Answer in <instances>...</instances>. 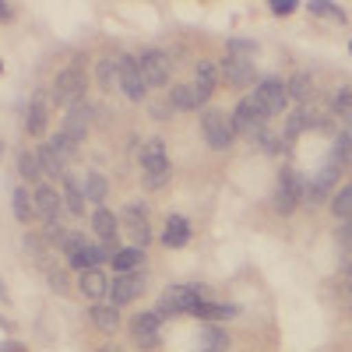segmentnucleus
<instances>
[{"instance_id": "nucleus-1", "label": "nucleus", "mask_w": 352, "mask_h": 352, "mask_svg": "<svg viewBox=\"0 0 352 352\" xmlns=\"http://www.w3.org/2000/svg\"><path fill=\"white\" fill-rule=\"evenodd\" d=\"M141 176H144V187H152V190H159V187H166L169 184V155H166V141L162 138H148L141 144Z\"/></svg>"}, {"instance_id": "nucleus-2", "label": "nucleus", "mask_w": 352, "mask_h": 352, "mask_svg": "<svg viewBox=\"0 0 352 352\" xmlns=\"http://www.w3.org/2000/svg\"><path fill=\"white\" fill-rule=\"evenodd\" d=\"M60 250L67 254V264H71L78 275H81V272H92V268H99L102 261H109V250L88 243L81 232H67V236L60 240Z\"/></svg>"}, {"instance_id": "nucleus-3", "label": "nucleus", "mask_w": 352, "mask_h": 352, "mask_svg": "<svg viewBox=\"0 0 352 352\" xmlns=\"http://www.w3.org/2000/svg\"><path fill=\"white\" fill-rule=\"evenodd\" d=\"M201 131H204V141H208V148L215 152H226L232 148V141H236V127H232V116L226 109H215L208 106L201 113Z\"/></svg>"}, {"instance_id": "nucleus-4", "label": "nucleus", "mask_w": 352, "mask_h": 352, "mask_svg": "<svg viewBox=\"0 0 352 352\" xmlns=\"http://www.w3.org/2000/svg\"><path fill=\"white\" fill-rule=\"evenodd\" d=\"M32 201H36V215L50 226V236L64 240V236H67V232L60 229V215H64V194L56 190L53 184H39V187L32 190Z\"/></svg>"}, {"instance_id": "nucleus-5", "label": "nucleus", "mask_w": 352, "mask_h": 352, "mask_svg": "<svg viewBox=\"0 0 352 352\" xmlns=\"http://www.w3.org/2000/svg\"><path fill=\"white\" fill-rule=\"evenodd\" d=\"M204 303V285H187V282H176V285H166L162 296H159V314L169 317V314H194V307Z\"/></svg>"}, {"instance_id": "nucleus-6", "label": "nucleus", "mask_w": 352, "mask_h": 352, "mask_svg": "<svg viewBox=\"0 0 352 352\" xmlns=\"http://www.w3.org/2000/svg\"><path fill=\"white\" fill-rule=\"evenodd\" d=\"M250 99L257 102V109L268 116V120H272V116H282L289 109V81H282V78H261Z\"/></svg>"}, {"instance_id": "nucleus-7", "label": "nucleus", "mask_w": 352, "mask_h": 352, "mask_svg": "<svg viewBox=\"0 0 352 352\" xmlns=\"http://www.w3.org/2000/svg\"><path fill=\"white\" fill-rule=\"evenodd\" d=\"M81 99H85V71H81V64H71V67H64L60 74H56V81L50 88V102L71 109Z\"/></svg>"}, {"instance_id": "nucleus-8", "label": "nucleus", "mask_w": 352, "mask_h": 352, "mask_svg": "<svg viewBox=\"0 0 352 352\" xmlns=\"http://www.w3.org/2000/svg\"><path fill=\"white\" fill-rule=\"evenodd\" d=\"M303 180H300V173L296 169H282L278 173V184H275V212H282V215H292L303 204Z\"/></svg>"}, {"instance_id": "nucleus-9", "label": "nucleus", "mask_w": 352, "mask_h": 352, "mask_svg": "<svg viewBox=\"0 0 352 352\" xmlns=\"http://www.w3.org/2000/svg\"><path fill=\"white\" fill-rule=\"evenodd\" d=\"M338 166H331V162H324V169H320L317 176H310L307 180V187H303V204H310V208H317V204H331V197H335V184H338Z\"/></svg>"}, {"instance_id": "nucleus-10", "label": "nucleus", "mask_w": 352, "mask_h": 352, "mask_svg": "<svg viewBox=\"0 0 352 352\" xmlns=\"http://www.w3.org/2000/svg\"><path fill=\"white\" fill-rule=\"evenodd\" d=\"M212 92H215V85H204V81L194 78L190 85H173L169 88V106L173 109H197L212 99Z\"/></svg>"}, {"instance_id": "nucleus-11", "label": "nucleus", "mask_w": 352, "mask_h": 352, "mask_svg": "<svg viewBox=\"0 0 352 352\" xmlns=\"http://www.w3.org/2000/svg\"><path fill=\"white\" fill-rule=\"evenodd\" d=\"M138 64H141V74H144V85L148 88H166L169 85L173 64H169V56L162 50H144L138 56Z\"/></svg>"}, {"instance_id": "nucleus-12", "label": "nucleus", "mask_w": 352, "mask_h": 352, "mask_svg": "<svg viewBox=\"0 0 352 352\" xmlns=\"http://www.w3.org/2000/svg\"><path fill=\"white\" fill-rule=\"evenodd\" d=\"M116 64H120V92H124L131 102H141L144 92H148V85H144V74H141L138 56L124 53V56H116Z\"/></svg>"}, {"instance_id": "nucleus-13", "label": "nucleus", "mask_w": 352, "mask_h": 352, "mask_svg": "<svg viewBox=\"0 0 352 352\" xmlns=\"http://www.w3.org/2000/svg\"><path fill=\"white\" fill-rule=\"evenodd\" d=\"M229 116H232V127H236V134H247V138H257V134L264 131V120H268V116L257 109V102H254L250 96L240 99L236 109H232Z\"/></svg>"}, {"instance_id": "nucleus-14", "label": "nucleus", "mask_w": 352, "mask_h": 352, "mask_svg": "<svg viewBox=\"0 0 352 352\" xmlns=\"http://www.w3.org/2000/svg\"><path fill=\"white\" fill-rule=\"evenodd\" d=\"M141 292H144V275H141V272L113 275V278H109V303H113V307H127V303H134Z\"/></svg>"}, {"instance_id": "nucleus-15", "label": "nucleus", "mask_w": 352, "mask_h": 352, "mask_svg": "<svg viewBox=\"0 0 352 352\" xmlns=\"http://www.w3.org/2000/svg\"><path fill=\"white\" fill-rule=\"evenodd\" d=\"M92 229H96V236L102 240V247L109 250V261H113V254L120 250V219H116L109 208H96L92 212Z\"/></svg>"}, {"instance_id": "nucleus-16", "label": "nucleus", "mask_w": 352, "mask_h": 352, "mask_svg": "<svg viewBox=\"0 0 352 352\" xmlns=\"http://www.w3.org/2000/svg\"><path fill=\"white\" fill-rule=\"evenodd\" d=\"M159 328H162V314L159 310H138L134 320H131V331H134L138 345H144V349L159 345Z\"/></svg>"}, {"instance_id": "nucleus-17", "label": "nucleus", "mask_w": 352, "mask_h": 352, "mask_svg": "<svg viewBox=\"0 0 352 352\" xmlns=\"http://www.w3.org/2000/svg\"><path fill=\"white\" fill-rule=\"evenodd\" d=\"M88 124H92V106H88V102H78V106H71V109L64 113L60 134H64L71 144H81L85 134H88Z\"/></svg>"}, {"instance_id": "nucleus-18", "label": "nucleus", "mask_w": 352, "mask_h": 352, "mask_svg": "<svg viewBox=\"0 0 352 352\" xmlns=\"http://www.w3.org/2000/svg\"><path fill=\"white\" fill-rule=\"evenodd\" d=\"M124 226H127V232L134 236V247H148L152 243V229H148V208H144V204H127L124 208Z\"/></svg>"}, {"instance_id": "nucleus-19", "label": "nucleus", "mask_w": 352, "mask_h": 352, "mask_svg": "<svg viewBox=\"0 0 352 352\" xmlns=\"http://www.w3.org/2000/svg\"><path fill=\"white\" fill-rule=\"evenodd\" d=\"M222 78L232 85V88H247L257 81V71H254V60H243V56H229L226 53V60H222Z\"/></svg>"}, {"instance_id": "nucleus-20", "label": "nucleus", "mask_w": 352, "mask_h": 352, "mask_svg": "<svg viewBox=\"0 0 352 352\" xmlns=\"http://www.w3.org/2000/svg\"><path fill=\"white\" fill-rule=\"evenodd\" d=\"M46 124H50V96L46 92H36L32 102H28V113H25V131L32 134V138H39L46 131Z\"/></svg>"}, {"instance_id": "nucleus-21", "label": "nucleus", "mask_w": 352, "mask_h": 352, "mask_svg": "<svg viewBox=\"0 0 352 352\" xmlns=\"http://www.w3.org/2000/svg\"><path fill=\"white\" fill-rule=\"evenodd\" d=\"M25 254L32 257L43 272H50V268H53V240H50V236L28 232V236H25Z\"/></svg>"}, {"instance_id": "nucleus-22", "label": "nucleus", "mask_w": 352, "mask_h": 352, "mask_svg": "<svg viewBox=\"0 0 352 352\" xmlns=\"http://www.w3.org/2000/svg\"><path fill=\"white\" fill-rule=\"evenodd\" d=\"M78 289H81V296H88V300H102V296H109V275H102L99 268H92V272H81L78 275Z\"/></svg>"}, {"instance_id": "nucleus-23", "label": "nucleus", "mask_w": 352, "mask_h": 352, "mask_svg": "<svg viewBox=\"0 0 352 352\" xmlns=\"http://www.w3.org/2000/svg\"><path fill=\"white\" fill-rule=\"evenodd\" d=\"M81 190H85V201H92L96 208H102V201L109 197V184H106V176L96 173V169H88L81 176Z\"/></svg>"}, {"instance_id": "nucleus-24", "label": "nucleus", "mask_w": 352, "mask_h": 352, "mask_svg": "<svg viewBox=\"0 0 352 352\" xmlns=\"http://www.w3.org/2000/svg\"><path fill=\"white\" fill-rule=\"evenodd\" d=\"M190 240V222L187 215H169L166 219V229H162V243L166 247H184Z\"/></svg>"}, {"instance_id": "nucleus-25", "label": "nucleus", "mask_w": 352, "mask_h": 352, "mask_svg": "<svg viewBox=\"0 0 352 352\" xmlns=\"http://www.w3.org/2000/svg\"><path fill=\"white\" fill-rule=\"evenodd\" d=\"M141 261H144V250L141 247H120L113 254V275H131L141 268Z\"/></svg>"}, {"instance_id": "nucleus-26", "label": "nucleus", "mask_w": 352, "mask_h": 352, "mask_svg": "<svg viewBox=\"0 0 352 352\" xmlns=\"http://www.w3.org/2000/svg\"><path fill=\"white\" fill-rule=\"evenodd\" d=\"M88 317H92V324L106 335H113L116 328H120V314H116L113 303H92V310H88Z\"/></svg>"}, {"instance_id": "nucleus-27", "label": "nucleus", "mask_w": 352, "mask_h": 352, "mask_svg": "<svg viewBox=\"0 0 352 352\" xmlns=\"http://www.w3.org/2000/svg\"><path fill=\"white\" fill-rule=\"evenodd\" d=\"M335 240H338V268H342L345 278H352V222L338 226Z\"/></svg>"}, {"instance_id": "nucleus-28", "label": "nucleus", "mask_w": 352, "mask_h": 352, "mask_svg": "<svg viewBox=\"0 0 352 352\" xmlns=\"http://www.w3.org/2000/svg\"><path fill=\"white\" fill-rule=\"evenodd\" d=\"M64 212H71V215H85V190H81V184L74 180V176L67 173L64 176Z\"/></svg>"}, {"instance_id": "nucleus-29", "label": "nucleus", "mask_w": 352, "mask_h": 352, "mask_svg": "<svg viewBox=\"0 0 352 352\" xmlns=\"http://www.w3.org/2000/svg\"><path fill=\"white\" fill-rule=\"evenodd\" d=\"M328 162H331V166H338V169H345V166L352 162V131H338V134H335Z\"/></svg>"}, {"instance_id": "nucleus-30", "label": "nucleus", "mask_w": 352, "mask_h": 352, "mask_svg": "<svg viewBox=\"0 0 352 352\" xmlns=\"http://www.w3.org/2000/svg\"><path fill=\"white\" fill-rule=\"evenodd\" d=\"M240 307H232V303H212V300H204L194 307V317L201 320H229V317H236Z\"/></svg>"}, {"instance_id": "nucleus-31", "label": "nucleus", "mask_w": 352, "mask_h": 352, "mask_svg": "<svg viewBox=\"0 0 352 352\" xmlns=\"http://www.w3.org/2000/svg\"><path fill=\"white\" fill-rule=\"evenodd\" d=\"M331 116L345 124V131H352V88H338L331 96Z\"/></svg>"}, {"instance_id": "nucleus-32", "label": "nucleus", "mask_w": 352, "mask_h": 352, "mask_svg": "<svg viewBox=\"0 0 352 352\" xmlns=\"http://www.w3.org/2000/svg\"><path fill=\"white\" fill-rule=\"evenodd\" d=\"M11 208H14V219L21 222V226H28L36 219V201L28 197V190L25 187H18L14 194H11Z\"/></svg>"}, {"instance_id": "nucleus-33", "label": "nucleus", "mask_w": 352, "mask_h": 352, "mask_svg": "<svg viewBox=\"0 0 352 352\" xmlns=\"http://www.w3.org/2000/svg\"><path fill=\"white\" fill-rule=\"evenodd\" d=\"M96 81H99V88H106V92L113 85H120V64H116L113 56H102V60L96 64Z\"/></svg>"}, {"instance_id": "nucleus-34", "label": "nucleus", "mask_w": 352, "mask_h": 352, "mask_svg": "<svg viewBox=\"0 0 352 352\" xmlns=\"http://www.w3.org/2000/svg\"><path fill=\"white\" fill-rule=\"evenodd\" d=\"M36 155H39V166H43V173H50V176H60V180H64V176H67V162L60 159V155H56L53 148H50V141L43 144V148H36Z\"/></svg>"}, {"instance_id": "nucleus-35", "label": "nucleus", "mask_w": 352, "mask_h": 352, "mask_svg": "<svg viewBox=\"0 0 352 352\" xmlns=\"http://www.w3.org/2000/svg\"><path fill=\"white\" fill-rule=\"evenodd\" d=\"M314 96V78L307 71H296L289 78V99H296V102H307Z\"/></svg>"}, {"instance_id": "nucleus-36", "label": "nucleus", "mask_w": 352, "mask_h": 352, "mask_svg": "<svg viewBox=\"0 0 352 352\" xmlns=\"http://www.w3.org/2000/svg\"><path fill=\"white\" fill-rule=\"evenodd\" d=\"M18 173L25 176L28 184H36V187H39V176H43L39 155H36V152H28V148H25V152H18Z\"/></svg>"}, {"instance_id": "nucleus-37", "label": "nucleus", "mask_w": 352, "mask_h": 352, "mask_svg": "<svg viewBox=\"0 0 352 352\" xmlns=\"http://www.w3.org/2000/svg\"><path fill=\"white\" fill-rule=\"evenodd\" d=\"M331 212H335V219L352 222V184H345V187L335 190V197H331Z\"/></svg>"}, {"instance_id": "nucleus-38", "label": "nucleus", "mask_w": 352, "mask_h": 352, "mask_svg": "<svg viewBox=\"0 0 352 352\" xmlns=\"http://www.w3.org/2000/svg\"><path fill=\"white\" fill-rule=\"evenodd\" d=\"M201 352H226V335L219 328H204L201 331Z\"/></svg>"}, {"instance_id": "nucleus-39", "label": "nucleus", "mask_w": 352, "mask_h": 352, "mask_svg": "<svg viewBox=\"0 0 352 352\" xmlns=\"http://www.w3.org/2000/svg\"><path fill=\"white\" fill-rule=\"evenodd\" d=\"M229 56H243V60H250V56L257 53V43L254 39H229Z\"/></svg>"}, {"instance_id": "nucleus-40", "label": "nucleus", "mask_w": 352, "mask_h": 352, "mask_svg": "<svg viewBox=\"0 0 352 352\" xmlns=\"http://www.w3.org/2000/svg\"><path fill=\"white\" fill-rule=\"evenodd\" d=\"M310 14H320V18H335V21H345V11L335 8V4H324V0H310Z\"/></svg>"}, {"instance_id": "nucleus-41", "label": "nucleus", "mask_w": 352, "mask_h": 352, "mask_svg": "<svg viewBox=\"0 0 352 352\" xmlns=\"http://www.w3.org/2000/svg\"><path fill=\"white\" fill-rule=\"evenodd\" d=\"M50 148H53L56 155H60V159L67 162V159H71V155L78 152V144H71V141H67L64 134H56V138H50Z\"/></svg>"}, {"instance_id": "nucleus-42", "label": "nucleus", "mask_w": 352, "mask_h": 352, "mask_svg": "<svg viewBox=\"0 0 352 352\" xmlns=\"http://www.w3.org/2000/svg\"><path fill=\"white\" fill-rule=\"evenodd\" d=\"M197 81H204V85H215V81H219L215 64H208V60H197Z\"/></svg>"}, {"instance_id": "nucleus-43", "label": "nucleus", "mask_w": 352, "mask_h": 352, "mask_svg": "<svg viewBox=\"0 0 352 352\" xmlns=\"http://www.w3.org/2000/svg\"><path fill=\"white\" fill-rule=\"evenodd\" d=\"M46 278H50V289H56V292L67 289V272H64V268H50Z\"/></svg>"}, {"instance_id": "nucleus-44", "label": "nucleus", "mask_w": 352, "mask_h": 352, "mask_svg": "<svg viewBox=\"0 0 352 352\" xmlns=\"http://www.w3.org/2000/svg\"><path fill=\"white\" fill-rule=\"evenodd\" d=\"M292 11H296L292 0H272V14H292Z\"/></svg>"}, {"instance_id": "nucleus-45", "label": "nucleus", "mask_w": 352, "mask_h": 352, "mask_svg": "<svg viewBox=\"0 0 352 352\" xmlns=\"http://www.w3.org/2000/svg\"><path fill=\"white\" fill-rule=\"evenodd\" d=\"M152 116H155V120H169L173 106H169V102H155V106H152Z\"/></svg>"}, {"instance_id": "nucleus-46", "label": "nucleus", "mask_w": 352, "mask_h": 352, "mask_svg": "<svg viewBox=\"0 0 352 352\" xmlns=\"http://www.w3.org/2000/svg\"><path fill=\"white\" fill-rule=\"evenodd\" d=\"M338 292H342V300H345V307L352 310V278H342V282H338Z\"/></svg>"}, {"instance_id": "nucleus-47", "label": "nucleus", "mask_w": 352, "mask_h": 352, "mask_svg": "<svg viewBox=\"0 0 352 352\" xmlns=\"http://www.w3.org/2000/svg\"><path fill=\"white\" fill-rule=\"evenodd\" d=\"M0 352H25V345H21V342H11V338H8V342H0Z\"/></svg>"}, {"instance_id": "nucleus-48", "label": "nucleus", "mask_w": 352, "mask_h": 352, "mask_svg": "<svg viewBox=\"0 0 352 352\" xmlns=\"http://www.w3.org/2000/svg\"><path fill=\"white\" fill-rule=\"evenodd\" d=\"M11 14H14V11H11V8H8V4H0V21H8V18H11Z\"/></svg>"}, {"instance_id": "nucleus-49", "label": "nucleus", "mask_w": 352, "mask_h": 352, "mask_svg": "<svg viewBox=\"0 0 352 352\" xmlns=\"http://www.w3.org/2000/svg\"><path fill=\"white\" fill-rule=\"evenodd\" d=\"M99 352H124V345H113V342H109V345H102Z\"/></svg>"}, {"instance_id": "nucleus-50", "label": "nucleus", "mask_w": 352, "mask_h": 352, "mask_svg": "<svg viewBox=\"0 0 352 352\" xmlns=\"http://www.w3.org/2000/svg\"><path fill=\"white\" fill-rule=\"evenodd\" d=\"M0 296H4V285H0Z\"/></svg>"}, {"instance_id": "nucleus-51", "label": "nucleus", "mask_w": 352, "mask_h": 352, "mask_svg": "<svg viewBox=\"0 0 352 352\" xmlns=\"http://www.w3.org/2000/svg\"><path fill=\"white\" fill-rule=\"evenodd\" d=\"M349 53H352V43H349Z\"/></svg>"}, {"instance_id": "nucleus-52", "label": "nucleus", "mask_w": 352, "mask_h": 352, "mask_svg": "<svg viewBox=\"0 0 352 352\" xmlns=\"http://www.w3.org/2000/svg\"><path fill=\"white\" fill-rule=\"evenodd\" d=\"M0 67H4V64H0Z\"/></svg>"}]
</instances>
